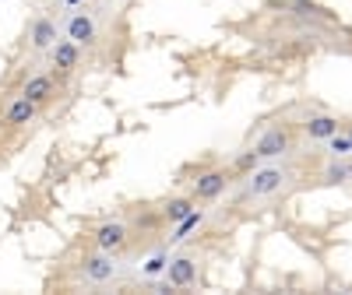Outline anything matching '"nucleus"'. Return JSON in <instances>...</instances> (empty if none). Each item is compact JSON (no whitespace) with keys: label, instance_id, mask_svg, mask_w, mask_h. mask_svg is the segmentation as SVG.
<instances>
[{"label":"nucleus","instance_id":"1","mask_svg":"<svg viewBox=\"0 0 352 295\" xmlns=\"http://www.w3.org/2000/svg\"><path fill=\"white\" fill-rule=\"evenodd\" d=\"M74 274H78L85 285H109L113 278H120V263H116V253L96 250V253H85V257L78 260Z\"/></svg>","mask_w":352,"mask_h":295},{"label":"nucleus","instance_id":"2","mask_svg":"<svg viewBox=\"0 0 352 295\" xmlns=\"http://www.w3.org/2000/svg\"><path fill=\"white\" fill-rule=\"evenodd\" d=\"M229 183H232V169H226V165L204 169V172H197L194 180H190V197L197 204H212V200H219L226 193Z\"/></svg>","mask_w":352,"mask_h":295},{"label":"nucleus","instance_id":"3","mask_svg":"<svg viewBox=\"0 0 352 295\" xmlns=\"http://www.w3.org/2000/svg\"><path fill=\"white\" fill-rule=\"evenodd\" d=\"M285 169L278 165H257L243 176V197H272L285 187Z\"/></svg>","mask_w":352,"mask_h":295},{"label":"nucleus","instance_id":"4","mask_svg":"<svg viewBox=\"0 0 352 295\" xmlns=\"http://www.w3.org/2000/svg\"><path fill=\"white\" fill-rule=\"evenodd\" d=\"M92 246L102 250V253H116V257H120L131 246V228L124 222H113V218L109 222H99L92 228Z\"/></svg>","mask_w":352,"mask_h":295},{"label":"nucleus","instance_id":"5","mask_svg":"<svg viewBox=\"0 0 352 295\" xmlns=\"http://www.w3.org/2000/svg\"><path fill=\"white\" fill-rule=\"evenodd\" d=\"M254 152H257L261 158H278V155H289V152H292V130H289L285 123L268 127V130H264V134L257 137Z\"/></svg>","mask_w":352,"mask_h":295},{"label":"nucleus","instance_id":"6","mask_svg":"<svg viewBox=\"0 0 352 295\" xmlns=\"http://www.w3.org/2000/svg\"><path fill=\"white\" fill-rule=\"evenodd\" d=\"M162 278H166V288H190V285H197V260L187 257V253L169 257Z\"/></svg>","mask_w":352,"mask_h":295},{"label":"nucleus","instance_id":"7","mask_svg":"<svg viewBox=\"0 0 352 295\" xmlns=\"http://www.w3.org/2000/svg\"><path fill=\"white\" fill-rule=\"evenodd\" d=\"M67 39L71 43H78L81 49H92L96 43H99V25H96V18L88 14V11H74L71 18H67Z\"/></svg>","mask_w":352,"mask_h":295},{"label":"nucleus","instance_id":"8","mask_svg":"<svg viewBox=\"0 0 352 295\" xmlns=\"http://www.w3.org/2000/svg\"><path fill=\"white\" fill-rule=\"evenodd\" d=\"M50 64L56 67V74H74V71L81 67V46L71 43L67 36L56 39V43L50 46Z\"/></svg>","mask_w":352,"mask_h":295},{"label":"nucleus","instance_id":"9","mask_svg":"<svg viewBox=\"0 0 352 295\" xmlns=\"http://www.w3.org/2000/svg\"><path fill=\"white\" fill-rule=\"evenodd\" d=\"M36 116H39V106L28 102L25 95H18V99L8 102L4 116H0V123H4L8 130H21V127H28V123H36Z\"/></svg>","mask_w":352,"mask_h":295},{"label":"nucleus","instance_id":"10","mask_svg":"<svg viewBox=\"0 0 352 295\" xmlns=\"http://www.w3.org/2000/svg\"><path fill=\"white\" fill-rule=\"evenodd\" d=\"M21 95H25L28 102H36L39 109L50 106V102L56 99V78H53V74H32V78L21 84Z\"/></svg>","mask_w":352,"mask_h":295},{"label":"nucleus","instance_id":"11","mask_svg":"<svg viewBox=\"0 0 352 295\" xmlns=\"http://www.w3.org/2000/svg\"><path fill=\"white\" fill-rule=\"evenodd\" d=\"M60 39V28H56L53 18H36L32 28H28V46L36 53H50V46Z\"/></svg>","mask_w":352,"mask_h":295},{"label":"nucleus","instance_id":"12","mask_svg":"<svg viewBox=\"0 0 352 295\" xmlns=\"http://www.w3.org/2000/svg\"><path fill=\"white\" fill-rule=\"evenodd\" d=\"M300 127H303V134L310 141H328L331 134H338V116H331V113H310Z\"/></svg>","mask_w":352,"mask_h":295},{"label":"nucleus","instance_id":"13","mask_svg":"<svg viewBox=\"0 0 352 295\" xmlns=\"http://www.w3.org/2000/svg\"><path fill=\"white\" fill-rule=\"evenodd\" d=\"M194 208H197V200H194L190 193H184V197H169V200L162 204L159 218H162L166 225H176V222H184V218H187Z\"/></svg>","mask_w":352,"mask_h":295},{"label":"nucleus","instance_id":"14","mask_svg":"<svg viewBox=\"0 0 352 295\" xmlns=\"http://www.w3.org/2000/svg\"><path fill=\"white\" fill-rule=\"evenodd\" d=\"M204 218H208V215H204V208H194L184 222H176L173 225V232L166 235V239H169V246H176V243H184V239H190V235L204 225Z\"/></svg>","mask_w":352,"mask_h":295},{"label":"nucleus","instance_id":"15","mask_svg":"<svg viewBox=\"0 0 352 295\" xmlns=\"http://www.w3.org/2000/svg\"><path fill=\"white\" fill-rule=\"evenodd\" d=\"M324 144H328V152H331L335 158H345V155H352V141H349V134H331Z\"/></svg>","mask_w":352,"mask_h":295},{"label":"nucleus","instance_id":"16","mask_svg":"<svg viewBox=\"0 0 352 295\" xmlns=\"http://www.w3.org/2000/svg\"><path fill=\"white\" fill-rule=\"evenodd\" d=\"M166 263H169V253H155V257L141 268V274H144V278H159V274L166 271Z\"/></svg>","mask_w":352,"mask_h":295},{"label":"nucleus","instance_id":"17","mask_svg":"<svg viewBox=\"0 0 352 295\" xmlns=\"http://www.w3.org/2000/svg\"><path fill=\"white\" fill-rule=\"evenodd\" d=\"M261 162H264V158H261V155L254 152V148H250L247 155H240L236 162H232V172H243V176H247V172H250V169H257Z\"/></svg>","mask_w":352,"mask_h":295},{"label":"nucleus","instance_id":"18","mask_svg":"<svg viewBox=\"0 0 352 295\" xmlns=\"http://www.w3.org/2000/svg\"><path fill=\"white\" fill-rule=\"evenodd\" d=\"M324 180H328V183H345V180H349V165H345V162H331V165L324 169Z\"/></svg>","mask_w":352,"mask_h":295},{"label":"nucleus","instance_id":"19","mask_svg":"<svg viewBox=\"0 0 352 295\" xmlns=\"http://www.w3.org/2000/svg\"><path fill=\"white\" fill-rule=\"evenodd\" d=\"M81 4V0H67V8H78Z\"/></svg>","mask_w":352,"mask_h":295},{"label":"nucleus","instance_id":"20","mask_svg":"<svg viewBox=\"0 0 352 295\" xmlns=\"http://www.w3.org/2000/svg\"><path fill=\"white\" fill-rule=\"evenodd\" d=\"M349 180H352V165H349Z\"/></svg>","mask_w":352,"mask_h":295},{"label":"nucleus","instance_id":"21","mask_svg":"<svg viewBox=\"0 0 352 295\" xmlns=\"http://www.w3.org/2000/svg\"><path fill=\"white\" fill-rule=\"evenodd\" d=\"M349 141H352V127H349Z\"/></svg>","mask_w":352,"mask_h":295}]
</instances>
